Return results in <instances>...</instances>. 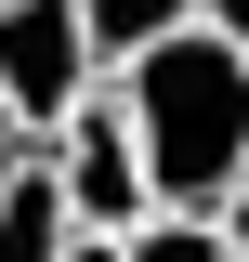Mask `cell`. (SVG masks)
<instances>
[{
	"label": "cell",
	"mask_w": 249,
	"mask_h": 262,
	"mask_svg": "<svg viewBox=\"0 0 249 262\" xmlns=\"http://www.w3.org/2000/svg\"><path fill=\"white\" fill-rule=\"evenodd\" d=\"M92 79H105V53L79 27V0H0V105H13V131H53Z\"/></svg>",
	"instance_id": "obj_2"
},
{
	"label": "cell",
	"mask_w": 249,
	"mask_h": 262,
	"mask_svg": "<svg viewBox=\"0 0 249 262\" xmlns=\"http://www.w3.org/2000/svg\"><path fill=\"white\" fill-rule=\"evenodd\" d=\"M118 105H131V144H144V184L157 210H223L249 184V39L236 27H171L118 66Z\"/></svg>",
	"instance_id": "obj_1"
},
{
	"label": "cell",
	"mask_w": 249,
	"mask_h": 262,
	"mask_svg": "<svg viewBox=\"0 0 249 262\" xmlns=\"http://www.w3.org/2000/svg\"><path fill=\"white\" fill-rule=\"evenodd\" d=\"M66 236H79V210H66L53 170H0V262H66Z\"/></svg>",
	"instance_id": "obj_4"
},
{
	"label": "cell",
	"mask_w": 249,
	"mask_h": 262,
	"mask_svg": "<svg viewBox=\"0 0 249 262\" xmlns=\"http://www.w3.org/2000/svg\"><path fill=\"white\" fill-rule=\"evenodd\" d=\"M184 13H197V0H79V27H92V53H105V66H131L144 39L184 27Z\"/></svg>",
	"instance_id": "obj_6"
},
{
	"label": "cell",
	"mask_w": 249,
	"mask_h": 262,
	"mask_svg": "<svg viewBox=\"0 0 249 262\" xmlns=\"http://www.w3.org/2000/svg\"><path fill=\"white\" fill-rule=\"evenodd\" d=\"M53 184H66V210H79V223H144L157 210V184H144V144H131V105L118 92H79L53 118Z\"/></svg>",
	"instance_id": "obj_3"
},
{
	"label": "cell",
	"mask_w": 249,
	"mask_h": 262,
	"mask_svg": "<svg viewBox=\"0 0 249 262\" xmlns=\"http://www.w3.org/2000/svg\"><path fill=\"white\" fill-rule=\"evenodd\" d=\"M197 27H236V39H249V0H197Z\"/></svg>",
	"instance_id": "obj_9"
},
{
	"label": "cell",
	"mask_w": 249,
	"mask_h": 262,
	"mask_svg": "<svg viewBox=\"0 0 249 262\" xmlns=\"http://www.w3.org/2000/svg\"><path fill=\"white\" fill-rule=\"evenodd\" d=\"M223 249H236V262H249V184H236V196H223Z\"/></svg>",
	"instance_id": "obj_8"
},
{
	"label": "cell",
	"mask_w": 249,
	"mask_h": 262,
	"mask_svg": "<svg viewBox=\"0 0 249 262\" xmlns=\"http://www.w3.org/2000/svg\"><path fill=\"white\" fill-rule=\"evenodd\" d=\"M118 262H236V249H223V210H144L118 223Z\"/></svg>",
	"instance_id": "obj_5"
},
{
	"label": "cell",
	"mask_w": 249,
	"mask_h": 262,
	"mask_svg": "<svg viewBox=\"0 0 249 262\" xmlns=\"http://www.w3.org/2000/svg\"><path fill=\"white\" fill-rule=\"evenodd\" d=\"M66 262H118V236H105V223H79V236H66Z\"/></svg>",
	"instance_id": "obj_7"
},
{
	"label": "cell",
	"mask_w": 249,
	"mask_h": 262,
	"mask_svg": "<svg viewBox=\"0 0 249 262\" xmlns=\"http://www.w3.org/2000/svg\"><path fill=\"white\" fill-rule=\"evenodd\" d=\"M0 170H13V105H0Z\"/></svg>",
	"instance_id": "obj_10"
}]
</instances>
